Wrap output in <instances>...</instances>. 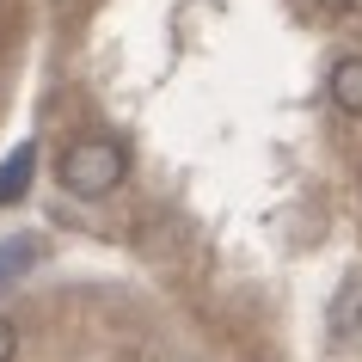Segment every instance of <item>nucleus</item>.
I'll use <instances>...</instances> for the list:
<instances>
[{"label":"nucleus","mask_w":362,"mask_h":362,"mask_svg":"<svg viewBox=\"0 0 362 362\" xmlns=\"http://www.w3.org/2000/svg\"><path fill=\"white\" fill-rule=\"evenodd\" d=\"M332 105L350 117H362V56H344L332 68Z\"/></svg>","instance_id":"20e7f679"},{"label":"nucleus","mask_w":362,"mask_h":362,"mask_svg":"<svg viewBox=\"0 0 362 362\" xmlns=\"http://www.w3.org/2000/svg\"><path fill=\"white\" fill-rule=\"evenodd\" d=\"M13 356H19V338H13V325L0 320V362H13Z\"/></svg>","instance_id":"0eeeda50"},{"label":"nucleus","mask_w":362,"mask_h":362,"mask_svg":"<svg viewBox=\"0 0 362 362\" xmlns=\"http://www.w3.org/2000/svg\"><path fill=\"white\" fill-rule=\"evenodd\" d=\"M31 258H37V246H31V240H13V246H0V283H13V276L31 264Z\"/></svg>","instance_id":"39448f33"},{"label":"nucleus","mask_w":362,"mask_h":362,"mask_svg":"<svg viewBox=\"0 0 362 362\" xmlns=\"http://www.w3.org/2000/svg\"><path fill=\"white\" fill-rule=\"evenodd\" d=\"M325 332H332V344H362V270H350L338 283V295L325 307Z\"/></svg>","instance_id":"f03ea898"},{"label":"nucleus","mask_w":362,"mask_h":362,"mask_svg":"<svg viewBox=\"0 0 362 362\" xmlns=\"http://www.w3.org/2000/svg\"><path fill=\"white\" fill-rule=\"evenodd\" d=\"M31 172H37V148H31V141L0 160V209H6V203H19V197L31 191Z\"/></svg>","instance_id":"7ed1b4c3"},{"label":"nucleus","mask_w":362,"mask_h":362,"mask_svg":"<svg viewBox=\"0 0 362 362\" xmlns=\"http://www.w3.org/2000/svg\"><path fill=\"white\" fill-rule=\"evenodd\" d=\"M123 172H129V153H123V141H111V135H80L74 148L62 153V191L68 197H86V203H98V197H111L117 185H123Z\"/></svg>","instance_id":"f257e3e1"},{"label":"nucleus","mask_w":362,"mask_h":362,"mask_svg":"<svg viewBox=\"0 0 362 362\" xmlns=\"http://www.w3.org/2000/svg\"><path fill=\"white\" fill-rule=\"evenodd\" d=\"M295 6H307V13H350L356 0H295Z\"/></svg>","instance_id":"423d86ee"}]
</instances>
